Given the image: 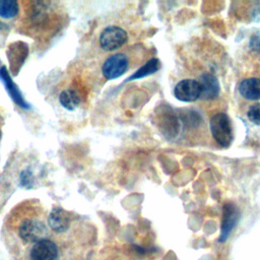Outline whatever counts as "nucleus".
<instances>
[{
	"mask_svg": "<svg viewBox=\"0 0 260 260\" xmlns=\"http://www.w3.org/2000/svg\"><path fill=\"white\" fill-rule=\"evenodd\" d=\"M240 217L239 208L235 203L226 202L222 207V217H221V225H220V235L219 242H225L237 225Z\"/></svg>",
	"mask_w": 260,
	"mask_h": 260,
	"instance_id": "nucleus-5",
	"label": "nucleus"
},
{
	"mask_svg": "<svg viewBox=\"0 0 260 260\" xmlns=\"http://www.w3.org/2000/svg\"><path fill=\"white\" fill-rule=\"evenodd\" d=\"M59 102L63 108L68 111H73L80 103V96L74 89H65L59 95Z\"/></svg>",
	"mask_w": 260,
	"mask_h": 260,
	"instance_id": "nucleus-12",
	"label": "nucleus"
},
{
	"mask_svg": "<svg viewBox=\"0 0 260 260\" xmlns=\"http://www.w3.org/2000/svg\"><path fill=\"white\" fill-rule=\"evenodd\" d=\"M57 257L58 247L49 239H44L36 243L29 253L30 260H56Z\"/></svg>",
	"mask_w": 260,
	"mask_h": 260,
	"instance_id": "nucleus-8",
	"label": "nucleus"
},
{
	"mask_svg": "<svg viewBox=\"0 0 260 260\" xmlns=\"http://www.w3.org/2000/svg\"><path fill=\"white\" fill-rule=\"evenodd\" d=\"M248 119L255 125H260V104L252 105L247 112Z\"/></svg>",
	"mask_w": 260,
	"mask_h": 260,
	"instance_id": "nucleus-15",
	"label": "nucleus"
},
{
	"mask_svg": "<svg viewBox=\"0 0 260 260\" xmlns=\"http://www.w3.org/2000/svg\"><path fill=\"white\" fill-rule=\"evenodd\" d=\"M1 136H2V132H1V130H0V139H1Z\"/></svg>",
	"mask_w": 260,
	"mask_h": 260,
	"instance_id": "nucleus-19",
	"label": "nucleus"
},
{
	"mask_svg": "<svg viewBox=\"0 0 260 260\" xmlns=\"http://www.w3.org/2000/svg\"><path fill=\"white\" fill-rule=\"evenodd\" d=\"M209 125L216 143L222 147L230 146L233 140V131L229 116L224 113H217L211 117Z\"/></svg>",
	"mask_w": 260,
	"mask_h": 260,
	"instance_id": "nucleus-1",
	"label": "nucleus"
},
{
	"mask_svg": "<svg viewBox=\"0 0 260 260\" xmlns=\"http://www.w3.org/2000/svg\"><path fill=\"white\" fill-rule=\"evenodd\" d=\"M127 32L120 26L110 25L104 28L100 35V46L104 51H115L127 42Z\"/></svg>",
	"mask_w": 260,
	"mask_h": 260,
	"instance_id": "nucleus-3",
	"label": "nucleus"
},
{
	"mask_svg": "<svg viewBox=\"0 0 260 260\" xmlns=\"http://www.w3.org/2000/svg\"><path fill=\"white\" fill-rule=\"evenodd\" d=\"M249 46L253 51L260 52V30L255 31L249 41Z\"/></svg>",
	"mask_w": 260,
	"mask_h": 260,
	"instance_id": "nucleus-17",
	"label": "nucleus"
},
{
	"mask_svg": "<svg viewBox=\"0 0 260 260\" xmlns=\"http://www.w3.org/2000/svg\"><path fill=\"white\" fill-rule=\"evenodd\" d=\"M20 239L27 244H36L48 236L46 224L38 218H25L18 226Z\"/></svg>",
	"mask_w": 260,
	"mask_h": 260,
	"instance_id": "nucleus-2",
	"label": "nucleus"
},
{
	"mask_svg": "<svg viewBox=\"0 0 260 260\" xmlns=\"http://www.w3.org/2000/svg\"><path fill=\"white\" fill-rule=\"evenodd\" d=\"M174 94L181 102H194L201 96V86L197 80L183 79L175 86Z\"/></svg>",
	"mask_w": 260,
	"mask_h": 260,
	"instance_id": "nucleus-6",
	"label": "nucleus"
},
{
	"mask_svg": "<svg viewBox=\"0 0 260 260\" xmlns=\"http://www.w3.org/2000/svg\"><path fill=\"white\" fill-rule=\"evenodd\" d=\"M20 184L22 187L31 188L34 185V175L29 170H23L20 174Z\"/></svg>",
	"mask_w": 260,
	"mask_h": 260,
	"instance_id": "nucleus-16",
	"label": "nucleus"
},
{
	"mask_svg": "<svg viewBox=\"0 0 260 260\" xmlns=\"http://www.w3.org/2000/svg\"><path fill=\"white\" fill-rule=\"evenodd\" d=\"M128 65L129 62L126 55L122 53H117L108 57L105 60L102 66V73L104 77L108 80L116 79L128 70Z\"/></svg>",
	"mask_w": 260,
	"mask_h": 260,
	"instance_id": "nucleus-4",
	"label": "nucleus"
},
{
	"mask_svg": "<svg viewBox=\"0 0 260 260\" xmlns=\"http://www.w3.org/2000/svg\"><path fill=\"white\" fill-rule=\"evenodd\" d=\"M0 79L2 80L7 93L9 94L11 100L14 102V104L17 105L18 107H20L21 109L28 110L30 108L29 104L24 100L18 86L12 80V78L8 72V69L5 66L0 67Z\"/></svg>",
	"mask_w": 260,
	"mask_h": 260,
	"instance_id": "nucleus-7",
	"label": "nucleus"
},
{
	"mask_svg": "<svg viewBox=\"0 0 260 260\" xmlns=\"http://www.w3.org/2000/svg\"><path fill=\"white\" fill-rule=\"evenodd\" d=\"M6 28H7V25H6L5 23H3V22H1V21H0V30L6 29Z\"/></svg>",
	"mask_w": 260,
	"mask_h": 260,
	"instance_id": "nucleus-18",
	"label": "nucleus"
},
{
	"mask_svg": "<svg viewBox=\"0 0 260 260\" xmlns=\"http://www.w3.org/2000/svg\"><path fill=\"white\" fill-rule=\"evenodd\" d=\"M158 69H159V61H158V59L151 58L144 65H142L138 70H136L135 73L132 74L128 78V81L134 80V79H138V78H142V77H145V76H148V75H151V74L155 73Z\"/></svg>",
	"mask_w": 260,
	"mask_h": 260,
	"instance_id": "nucleus-13",
	"label": "nucleus"
},
{
	"mask_svg": "<svg viewBox=\"0 0 260 260\" xmlns=\"http://www.w3.org/2000/svg\"><path fill=\"white\" fill-rule=\"evenodd\" d=\"M239 92L246 100H260V79L250 77L242 80L239 85Z\"/></svg>",
	"mask_w": 260,
	"mask_h": 260,
	"instance_id": "nucleus-11",
	"label": "nucleus"
},
{
	"mask_svg": "<svg viewBox=\"0 0 260 260\" xmlns=\"http://www.w3.org/2000/svg\"><path fill=\"white\" fill-rule=\"evenodd\" d=\"M201 86V96L203 100L211 101L217 98L219 93V83L217 78L210 73H203L198 81Z\"/></svg>",
	"mask_w": 260,
	"mask_h": 260,
	"instance_id": "nucleus-10",
	"label": "nucleus"
},
{
	"mask_svg": "<svg viewBox=\"0 0 260 260\" xmlns=\"http://www.w3.org/2000/svg\"><path fill=\"white\" fill-rule=\"evenodd\" d=\"M19 5L15 0H0V17L10 19L18 14Z\"/></svg>",
	"mask_w": 260,
	"mask_h": 260,
	"instance_id": "nucleus-14",
	"label": "nucleus"
},
{
	"mask_svg": "<svg viewBox=\"0 0 260 260\" xmlns=\"http://www.w3.org/2000/svg\"><path fill=\"white\" fill-rule=\"evenodd\" d=\"M71 218L69 213L60 207H55L51 210L48 217V224L55 233H64L70 226Z\"/></svg>",
	"mask_w": 260,
	"mask_h": 260,
	"instance_id": "nucleus-9",
	"label": "nucleus"
}]
</instances>
